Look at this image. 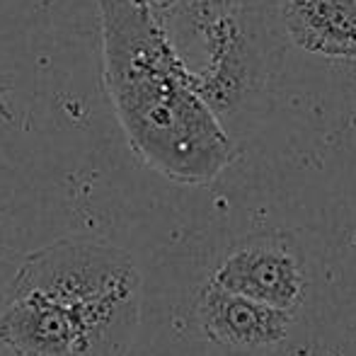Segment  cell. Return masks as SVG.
<instances>
[{
	"label": "cell",
	"instance_id": "6da1fadb",
	"mask_svg": "<svg viewBox=\"0 0 356 356\" xmlns=\"http://www.w3.org/2000/svg\"><path fill=\"white\" fill-rule=\"evenodd\" d=\"M104 80L131 148L172 182L209 184L233 163V141L158 13L97 0Z\"/></svg>",
	"mask_w": 356,
	"mask_h": 356
},
{
	"label": "cell",
	"instance_id": "7a4b0ae2",
	"mask_svg": "<svg viewBox=\"0 0 356 356\" xmlns=\"http://www.w3.org/2000/svg\"><path fill=\"white\" fill-rule=\"evenodd\" d=\"M141 269L129 250L107 240L61 238L24 259L10 300L42 298L80 308L112 296L141 293Z\"/></svg>",
	"mask_w": 356,
	"mask_h": 356
},
{
	"label": "cell",
	"instance_id": "3957f363",
	"mask_svg": "<svg viewBox=\"0 0 356 356\" xmlns=\"http://www.w3.org/2000/svg\"><path fill=\"white\" fill-rule=\"evenodd\" d=\"M230 293L293 315L308 296L303 250L286 233H257L240 240L213 272Z\"/></svg>",
	"mask_w": 356,
	"mask_h": 356
},
{
	"label": "cell",
	"instance_id": "277c9868",
	"mask_svg": "<svg viewBox=\"0 0 356 356\" xmlns=\"http://www.w3.org/2000/svg\"><path fill=\"white\" fill-rule=\"evenodd\" d=\"M194 315L209 342L235 356L279 347L289 337V330L293 325L291 313L230 293L213 279H209L199 289Z\"/></svg>",
	"mask_w": 356,
	"mask_h": 356
},
{
	"label": "cell",
	"instance_id": "5b68a950",
	"mask_svg": "<svg viewBox=\"0 0 356 356\" xmlns=\"http://www.w3.org/2000/svg\"><path fill=\"white\" fill-rule=\"evenodd\" d=\"M0 344L17 356H83V325L66 305L15 298L0 313Z\"/></svg>",
	"mask_w": 356,
	"mask_h": 356
},
{
	"label": "cell",
	"instance_id": "8992f818",
	"mask_svg": "<svg viewBox=\"0 0 356 356\" xmlns=\"http://www.w3.org/2000/svg\"><path fill=\"white\" fill-rule=\"evenodd\" d=\"M284 27L303 51L356 58V0H284Z\"/></svg>",
	"mask_w": 356,
	"mask_h": 356
},
{
	"label": "cell",
	"instance_id": "52a82bcc",
	"mask_svg": "<svg viewBox=\"0 0 356 356\" xmlns=\"http://www.w3.org/2000/svg\"><path fill=\"white\" fill-rule=\"evenodd\" d=\"M134 3H141L145 8H150L153 13H158L160 17H168L170 13H172L175 8L179 5V0H134Z\"/></svg>",
	"mask_w": 356,
	"mask_h": 356
},
{
	"label": "cell",
	"instance_id": "ba28073f",
	"mask_svg": "<svg viewBox=\"0 0 356 356\" xmlns=\"http://www.w3.org/2000/svg\"><path fill=\"white\" fill-rule=\"evenodd\" d=\"M0 119H5V122H13V109H10V104H8V99L0 95Z\"/></svg>",
	"mask_w": 356,
	"mask_h": 356
}]
</instances>
